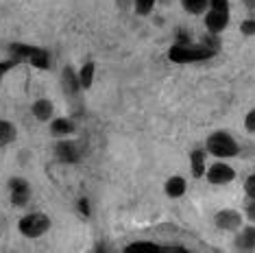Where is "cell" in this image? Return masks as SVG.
Segmentation results:
<instances>
[{"mask_svg": "<svg viewBox=\"0 0 255 253\" xmlns=\"http://www.w3.org/2000/svg\"><path fill=\"white\" fill-rule=\"evenodd\" d=\"M218 55V50H212L207 46H194V44H175L170 50H168V59L175 63H196V61H205V59H214Z\"/></svg>", "mask_w": 255, "mask_h": 253, "instance_id": "obj_1", "label": "cell"}, {"mask_svg": "<svg viewBox=\"0 0 255 253\" xmlns=\"http://www.w3.org/2000/svg\"><path fill=\"white\" fill-rule=\"evenodd\" d=\"M207 153L214 155L216 159H229V157H238L240 155V144L238 140L227 131H216L207 137L205 142Z\"/></svg>", "mask_w": 255, "mask_h": 253, "instance_id": "obj_2", "label": "cell"}, {"mask_svg": "<svg viewBox=\"0 0 255 253\" xmlns=\"http://www.w3.org/2000/svg\"><path fill=\"white\" fill-rule=\"evenodd\" d=\"M11 53H13V59H28L33 68H39V70H48L50 68V55L46 53L44 48H37V46H24V44H13L11 46Z\"/></svg>", "mask_w": 255, "mask_h": 253, "instance_id": "obj_3", "label": "cell"}, {"mask_svg": "<svg viewBox=\"0 0 255 253\" xmlns=\"http://www.w3.org/2000/svg\"><path fill=\"white\" fill-rule=\"evenodd\" d=\"M18 229L26 238H39V236H44L50 229V218L42 214V212H33V214H26L20 218Z\"/></svg>", "mask_w": 255, "mask_h": 253, "instance_id": "obj_4", "label": "cell"}, {"mask_svg": "<svg viewBox=\"0 0 255 253\" xmlns=\"http://www.w3.org/2000/svg\"><path fill=\"white\" fill-rule=\"evenodd\" d=\"M205 177H207V181L210 183H214V186H227V183H231L236 179V170L231 168L227 162L216 159L212 166H207Z\"/></svg>", "mask_w": 255, "mask_h": 253, "instance_id": "obj_5", "label": "cell"}, {"mask_svg": "<svg viewBox=\"0 0 255 253\" xmlns=\"http://www.w3.org/2000/svg\"><path fill=\"white\" fill-rule=\"evenodd\" d=\"M55 157L59 162H66V164H74L83 157V148H81L79 142L74 140H68V137H61L59 142L55 144Z\"/></svg>", "mask_w": 255, "mask_h": 253, "instance_id": "obj_6", "label": "cell"}, {"mask_svg": "<svg viewBox=\"0 0 255 253\" xmlns=\"http://www.w3.org/2000/svg\"><path fill=\"white\" fill-rule=\"evenodd\" d=\"M214 223H216L218 229L223 232H238L242 225H245V216L238 210H220L214 216Z\"/></svg>", "mask_w": 255, "mask_h": 253, "instance_id": "obj_7", "label": "cell"}, {"mask_svg": "<svg viewBox=\"0 0 255 253\" xmlns=\"http://www.w3.org/2000/svg\"><path fill=\"white\" fill-rule=\"evenodd\" d=\"M9 190H11V203L15 208H22V205L28 203V197H31V188H28V181L20 179V177H13L9 181Z\"/></svg>", "mask_w": 255, "mask_h": 253, "instance_id": "obj_8", "label": "cell"}, {"mask_svg": "<svg viewBox=\"0 0 255 253\" xmlns=\"http://www.w3.org/2000/svg\"><path fill=\"white\" fill-rule=\"evenodd\" d=\"M234 247L238 251H255V225H253V223L242 225L240 229H238Z\"/></svg>", "mask_w": 255, "mask_h": 253, "instance_id": "obj_9", "label": "cell"}, {"mask_svg": "<svg viewBox=\"0 0 255 253\" xmlns=\"http://www.w3.org/2000/svg\"><path fill=\"white\" fill-rule=\"evenodd\" d=\"M205 26L210 33H223L229 26V11H218V9H210L205 13Z\"/></svg>", "mask_w": 255, "mask_h": 253, "instance_id": "obj_10", "label": "cell"}, {"mask_svg": "<svg viewBox=\"0 0 255 253\" xmlns=\"http://www.w3.org/2000/svg\"><path fill=\"white\" fill-rule=\"evenodd\" d=\"M207 148H194L192 153H190V166H192V177L194 179H201L203 175H205L207 170Z\"/></svg>", "mask_w": 255, "mask_h": 253, "instance_id": "obj_11", "label": "cell"}, {"mask_svg": "<svg viewBox=\"0 0 255 253\" xmlns=\"http://www.w3.org/2000/svg\"><path fill=\"white\" fill-rule=\"evenodd\" d=\"M74 131H77V125L72 123L70 118H55L50 123V135L53 137H70Z\"/></svg>", "mask_w": 255, "mask_h": 253, "instance_id": "obj_12", "label": "cell"}, {"mask_svg": "<svg viewBox=\"0 0 255 253\" xmlns=\"http://www.w3.org/2000/svg\"><path fill=\"white\" fill-rule=\"evenodd\" d=\"M61 85H63V90H66V94H79L81 92V81H79V72H74V68L70 66H66L63 68V72H61Z\"/></svg>", "mask_w": 255, "mask_h": 253, "instance_id": "obj_13", "label": "cell"}, {"mask_svg": "<svg viewBox=\"0 0 255 253\" xmlns=\"http://www.w3.org/2000/svg\"><path fill=\"white\" fill-rule=\"evenodd\" d=\"M185 190H188V183H185V179H183V177H179V175L170 177V179L164 183V192L170 199H181L185 194Z\"/></svg>", "mask_w": 255, "mask_h": 253, "instance_id": "obj_14", "label": "cell"}, {"mask_svg": "<svg viewBox=\"0 0 255 253\" xmlns=\"http://www.w3.org/2000/svg\"><path fill=\"white\" fill-rule=\"evenodd\" d=\"M31 112H33V116H35L39 123H46V120H50L53 118V114H55V105L50 103L48 99H39L33 103V107H31Z\"/></svg>", "mask_w": 255, "mask_h": 253, "instance_id": "obj_15", "label": "cell"}, {"mask_svg": "<svg viewBox=\"0 0 255 253\" xmlns=\"http://www.w3.org/2000/svg\"><path fill=\"white\" fill-rule=\"evenodd\" d=\"M18 137V129L9 120H0V146H7Z\"/></svg>", "mask_w": 255, "mask_h": 253, "instance_id": "obj_16", "label": "cell"}, {"mask_svg": "<svg viewBox=\"0 0 255 253\" xmlns=\"http://www.w3.org/2000/svg\"><path fill=\"white\" fill-rule=\"evenodd\" d=\"M94 77H96V66H94V61H88V63H85V66L79 70L81 90H90L92 83H94Z\"/></svg>", "mask_w": 255, "mask_h": 253, "instance_id": "obj_17", "label": "cell"}, {"mask_svg": "<svg viewBox=\"0 0 255 253\" xmlns=\"http://www.w3.org/2000/svg\"><path fill=\"white\" fill-rule=\"evenodd\" d=\"M181 7L190 15H203V11L210 7V0H181Z\"/></svg>", "mask_w": 255, "mask_h": 253, "instance_id": "obj_18", "label": "cell"}, {"mask_svg": "<svg viewBox=\"0 0 255 253\" xmlns=\"http://www.w3.org/2000/svg\"><path fill=\"white\" fill-rule=\"evenodd\" d=\"M155 2H157V0H133V7H135V13L144 18V15H150V13H153Z\"/></svg>", "mask_w": 255, "mask_h": 253, "instance_id": "obj_19", "label": "cell"}, {"mask_svg": "<svg viewBox=\"0 0 255 253\" xmlns=\"http://www.w3.org/2000/svg\"><path fill=\"white\" fill-rule=\"evenodd\" d=\"M164 247H159V245H153V243H133L127 247V253H135V251H161Z\"/></svg>", "mask_w": 255, "mask_h": 253, "instance_id": "obj_20", "label": "cell"}, {"mask_svg": "<svg viewBox=\"0 0 255 253\" xmlns=\"http://www.w3.org/2000/svg\"><path fill=\"white\" fill-rule=\"evenodd\" d=\"M201 44L207 46V48H212V50H220V37H218V33H210V31H207V35H203Z\"/></svg>", "mask_w": 255, "mask_h": 253, "instance_id": "obj_21", "label": "cell"}, {"mask_svg": "<svg viewBox=\"0 0 255 253\" xmlns=\"http://www.w3.org/2000/svg\"><path fill=\"white\" fill-rule=\"evenodd\" d=\"M240 33L247 37H253L255 35V18H247L240 22Z\"/></svg>", "mask_w": 255, "mask_h": 253, "instance_id": "obj_22", "label": "cell"}, {"mask_svg": "<svg viewBox=\"0 0 255 253\" xmlns=\"http://www.w3.org/2000/svg\"><path fill=\"white\" fill-rule=\"evenodd\" d=\"M245 192H247L249 199H255V172H253L251 177H247V181H245Z\"/></svg>", "mask_w": 255, "mask_h": 253, "instance_id": "obj_23", "label": "cell"}, {"mask_svg": "<svg viewBox=\"0 0 255 253\" xmlns=\"http://www.w3.org/2000/svg\"><path fill=\"white\" fill-rule=\"evenodd\" d=\"M245 129L249 133H255V109H251V112L245 116Z\"/></svg>", "mask_w": 255, "mask_h": 253, "instance_id": "obj_24", "label": "cell"}, {"mask_svg": "<svg viewBox=\"0 0 255 253\" xmlns=\"http://www.w3.org/2000/svg\"><path fill=\"white\" fill-rule=\"evenodd\" d=\"M245 216H247L249 223H253V225H255V199H249V203L245 208Z\"/></svg>", "mask_w": 255, "mask_h": 253, "instance_id": "obj_25", "label": "cell"}, {"mask_svg": "<svg viewBox=\"0 0 255 253\" xmlns=\"http://www.w3.org/2000/svg\"><path fill=\"white\" fill-rule=\"evenodd\" d=\"M229 0H210V9H218V11H229Z\"/></svg>", "mask_w": 255, "mask_h": 253, "instance_id": "obj_26", "label": "cell"}, {"mask_svg": "<svg viewBox=\"0 0 255 253\" xmlns=\"http://www.w3.org/2000/svg\"><path fill=\"white\" fill-rule=\"evenodd\" d=\"M15 63H18V59H9V61H0V81H2V77L4 74H7L11 68L15 66Z\"/></svg>", "mask_w": 255, "mask_h": 253, "instance_id": "obj_27", "label": "cell"}, {"mask_svg": "<svg viewBox=\"0 0 255 253\" xmlns=\"http://www.w3.org/2000/svg\"><path fill=\"white\" fill-rule=\"evenodd\" d=\"M79 210H81V212H83V214H85V216H88V214H90V205H88V199H81V201H79Z\"/></svg>", "mask_w": 255, "mask_h": 253, "instance_id": "obj_28", "label": "cell"}, {"mask_svg": "<svg viewBox=\"0 0 255 253\" xmlns=\"http://www.w3.org/2000/svg\"><path fill=\"white\" fill-rule=\"evenodd\" d=\"M242 2L247 4V9H249V11H253V9H255V0H242Z\"/></svg>", "mask_w": 255, "mask_h": 253, "instance_id": "obj_29", "label": "cell"}]
</instances>
